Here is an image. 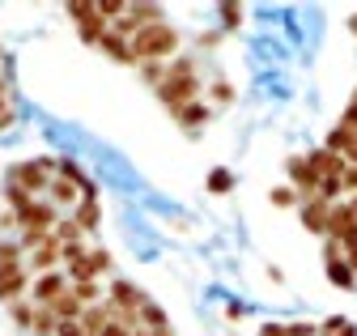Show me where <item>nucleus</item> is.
<instances>
[{
	"instance_id": "nucleus-7",
	"label": "nucleus",
	"mask_w": 357,
	"mask_h": 336,
	"mask_svg": "<svg viewBox=\"0 0 357 336\" xmlns=\"http://www.w3.org/2000/svg\"><path fill=\"white\" fill-rule=\"evenodd\" d=\"M60 251H64V243H60L56 234H47V238H43V243L30 251V268H34V273H56V264L64 260Z\"/></svg>"
},
{
	"instance_id": "nucleus-3",
	"label": "nucleus",
	"mask_w": 357,
	"mask_h": 336,
	"mask_svg": "<svg viewBox=\"0 0 357 336\" xmlns=\"http://www.w3.org/2000/svg\"><path fill=\"white\" fill-rule=\"evenodd\" d=\"M56 179V158H34V162H17L9 171V183L13 188H26L30 196L34 192H47Z\"/></svg>"
},
{
	"instance_id": "nucleus-18",
	"label": "nucleus",
	"mask_w": 357,
	"mask_h": 336,
	"mask_svg": "<svg viewBox=\"0 0 357 336\" xmlns=\"http://www.w3.org/2000/svg\"><path fill=\"white\" fill-rule=\"evenodd\" d=\"M56 328H60V319L47 307H34V319H30V332L34 336H56Z\"/></svg>"
},
{
	"instance_id": "nucleus-25",
	"label": "nucleus",
	"mask_w": 357,
	"mask_h": 336,
	"mask_svg": "<svg viewBox=\"0 0 357 336\" xmlns=\"http://www.w3.org/2000/svg\"><path fill=\"white\" fill-rule=\"evenodd\" d=\"M73 293H77L85 307H94V303L102 298V293H98V281H81V285H73Z\"/></svg>"
},
{
	"instance_id": "nucleus-21",
	"label": "nucleus",
	"mask_w": 357,
	"mask_h": 336,
	"mask_svg": "<svg viewBox=\"0 0 357 336\" xmlns=\"http://www.w3.org/2000/svg\"><path fill=\"white\" fill-rule=\"evenodd\" d=\"M208 115H213V111H208L204 102H192V107L178 111L174 119H178V123H188V128H200V123H208Z\"/></svg>"
},
{
	"instance_id": "nucleus-1",
	"label": "nucleus",
	"mask_w": 357,
	"mask_h": 336,
	"mask_svg": "<svg viewBox=\"0 0 357 336\" xmlns=\"http://www.w3.org/2000/svg\"><path fill=\"white\" fill-rule=\"evenodd\" d=\"M153 94H158V102H162L170 115H178L183 107H192V102H196V94H200L196 60H170V64H166V81H162Z\"/></svg>"
},
{
	"instance_id": "nucleus-8",
	"label": "nucleus",
	"mask_w": 357,
	"mask_h": 336,
	"mask_svg": "<svg viewBox=\"0 0 357 336\" xmlns=\"http://www.w3.org/2000/svg\"><path fill=\"white\" fill-rule=\"evenodd\" d=\"M289 179H294V192H298V196H306V200L319 196V175L310 171L306 158H289Z\"/></svg>"
},
{
	"instance_id": "nucleus-6",
	"label": "nucleus",
	"mask_w": 357,
	"mask_h": 336,
	"mask_svg": "<svg viewBox=\"0 0 357 336\" xmlns=\"http://www.w3.org/2000/svg\"><path fill=\"white\" fill-rule=\"evenodd\" d=\"M64 289H68V281H64L60 273H38V277L30 281V303H34V307H52Z\"/></svg>"
},
{
	"instance_id": "nucleus-33",
	"label": "nucleus",
	"mask_w": 357,
	"mask_h": 336,
	"mask_svg": "<svg viewBox=\"0 0 357 336\" xmlns=\"http://www.w3.org/2000/svg\"><path fill=\"white\" fill-rule=\"evenodd\" d=\"M221 22H226V30H238V22H243V9H238V5H221Z\"/></svg>"
},
{
	"instance_id": "nucleus-29",
	"label": "nucleus",
	"mask_w": 357,
	"mask_h": 336,
	"mask_svg": "<svg viewBox=\"0 0 357 336\" xmlns=\"http://www.w3.org/2000/svg\"><path fill=\"white\" fill-rule=\"evenodd\" d=\"M141 77H145V81H149V86L158 90V86H162V81H166V64H162V60H153V64H141Z\"/></svg>"
},
{
	"instance_id": "nucleus-44",
	"label": "nucleus",
	"mask_w": 357,
	"mask_h": 336,
	"mask_svg": "<svg viewBox=\"0 0 357 336\" xmlns=\"http://www.w3.org/2000/svg\"><path fill=\"white\" fill-rule=\"evenodd\" d=\"M349 208H353V217H357V196H353V200H349Z\"/></svg>"
},
{
	"instance_id": "nucleus-23",
	"label": "nucleus",
	"mask_w": 357,
	"mask_h": 336,
	"mask_svg": "<svg viewBox=\"0 0 357 336\" xmlns=\"http://www.w3.org/2000/svg\"><path fill=\"white\" fill-rule=\"evenodd\" d=\"M0 268H26L22 264V243H0Z\"/></svg>"
},
{
	"instance_id": "nucleus-26",
	"label": "nucleus",
	"mask_w": 357,
	"mask_h": 336,
	"mask_svg": "<svg viewBox=\"0 0 357 336\" xmlns=\"http://www.w3.org/2000/svg\"><path fill=\"white\" fill-rule=\"evenodd\" d=\"M230 188H234V175H230V171H213V175H208V192H217V196H226Z\"/></svg>"
},
{
	"instance_id": "nucleus-27",
	"label": "nucleus",
	"mask_w": 357,
	"mask_h": 336,
	"mask_svg": "<svg viewBox=\"0 0 357 336\" xmlns=\"http://www.w3.org/2000/svg\"><path fill=\"white\" fill-rule=\"evenodd\" d=\"M324 260H328V264H344V260H349V251H344L340 238H328V243H324Z\"/></svg>"
},
{
	"instance_id": "nucleus-14",
	"label": "nucleus",
	"mask_w": 357,
	"mask_h": 336,
	"mask_svg": "<svg viewBox=\"0 0 357 336\" xmlns=\"http://www.w3.org/2000/svg\"><path fill=\"white\" fill-rule=\"evenodd\" d=\"M115 319V311H111V303H94V307H85V315H81V328H85V336H102V328Z\"/></svg>"
},
{
	"instance_id": "nucleus-39",
	"label": "nucleus",
	"mask_w": 357,
	"mask_h": 336,
	"mask_svg": "<svg viewBox=\"0 0 357 336\" xmlns=\"http://www.w3.org/2000/svg\"><path fill=\"white\" fill-rule=\"evenodd\" d=\"M13 123H17V111H13V107H9V111H0V132H9Z\"/></svg>"
},
{
	"instance_id": "nucleus-46",
	"label": "nucleus",
	"mask_w": 357,
	"mask_h": 336,
	"mask_svg": "<svg viewBox=\"0 0 357 336\" xmlns=\"http://www.w3.org/2000/svg\"><path fill=\"white\" fill-rule=\"evenodd\" d=\"M349 26H353V34H357V17H349Z\"/></svg>"
},
{
	"instance_id": "nucleus-11",
	"label": "nucleus",
	"mask_w": 357,
	"mask_h": 336,
	"mask_svg": "<svg viewBox=\"0 0 357 336\" xmlns=\"http://www.w3.org/2000/svg\"><path fill=\"white\" fill-rule=\"evenodd\" d=\"M26 289H30L26 268H0V303H17Z\"/></svg>"
},
{
	"instance_id": "nucleus-31",
	"label": "nucleus",
	"mask_w": 357,
	"mask_h": 336,
	"mask_svg": "<svg viewBox=\"0 0 357 336\" xmlns=\"http://www.w3.org/2000/svg\"><path fill=\"white\" fill-rule=\"evenodd\" d=\"M89 260H94V268H98V277H102V273H111V264H115L107 247H94V251H89Z\"/></svg>"
},
{
	"instance_id": "nucleus-24",
	"label": "nucleus",
	"mask_w": 357,
	"mask_h": 336,
	"mask_svg": "<svg viewBox=\"0 0 357 336\" xmlns=\"http://www.w3.org/2000/svg\"><path fill=\"white\" fill-rule=\"evenodd\" d=\"M5 200H9V208H13V217L22 213V208H26V204H34V196H30L26 188H13V183H9V192H5Z\"/></svg>"
},
{
	"instance_id": "nucleus-19",
	"label": "nucleus",
	"mask_w": 357,
	"mask_h": 336,
	"mask_svg": "<svg viewBox=\"0 0 357 336\" xmlns=\"http://www.w3.org/2000/svg\"><path fill=\"white\" fill-rule=\"evenodd\" d=\"M68 277H73V285H81V281H94V277H98L94 260H89V251H85V256H77V260H68Z\"/></svg>"
},
{
	"instance_id": "nucleus-30",
	"label": "nucleus",
	"mask_w": 357,
	"mask_h": 336,
	"mask_svg": "<svg viewBox=\"0 0 357 336\" xmlns=\"http://www.w3.org/2000/svg\"><path fill=\"white\" fill-rule=\"evenodd\" d=\"M268 200H273L277 208H289V204H298V192L294 188H273V192H268Z\"/></svg>"
},
{
	"instance_id": "nucleus-17",
	"label": "nucleus",
	"mask_w": 357,
	"mask_h": 336,
	"mask_svg": "<svg viewBox=\"0 0 357 336\" xmlns=\"http://www.w3.org/2000/svg\"><path fill=\"white\" fill-rule=\"evenodd\" d=\"M47 192H52V204H56V208H68V204L77 208V200H85V196H77V188H73V183H64V179H52V188H47Z\"/></svg>"
},
{
	"instance_id": "nucleus-4",
	"label": "nucleus",
	"mask_w": 357,
	"mask_h": 336,
	"mask_svg": "<svg viewBox=\"0 0 357 336\" xmlns=\"http://www.w3.org/2000/svg\"><path fill=\"white\" fill-rule=\"evenodd\" d=\"M68 17L77 22V34L85 38V43H102V34L111 30L107 17H102V9L98 5H85V0H81V5H68Z\"/></svg>"
},
{
	"instance_id": "nucleus-45",
	"label": "nucleus",
	"mask_w": 357,
	"mask_h": 336,
	"mask_svg": "<svg viewBox=\"0 0 357 336\" xmlns=\"http://www.w3.org/2000/svg\"><path fill=\"white\" fill-rule=\"evenodd\" d=\"M5 90H9V86H5V77H0V98H5Z\"/></svg>"
},
{
	"instance_id": "nucleus-22",
	"label": "nucleus",
	"mask_w": 357,
	"mask_h": 336,
	"mask_svg": "<svg viewBox=\"0 0 357 336\" xmlns=\"http://www.w3.org/2000/svg\"><path fill=\"white\" fill-rule=\"evenodd\" d=\"M328 281H332L336 289H353V285H357V277H353L349 264H328Z\"/></svg>"
},
{
	"instance_id": "nucleus-37",
	"label": "nucleus",
	"mask_w": 357,
	"mask_h": 336,
	"mask_svg": "<svg viewBox=\"0 0 357 336\" xmlns=\"http://www.w3.org/2000/svg\"><path fill=\"white\" fill-rule=\"evenodd\" d=\"M102 336H137V332H132V328H123L119 319H111V323L102 328Z\"/></svg>"
},
{
	"instance_id": "nucleus-38",
	"label": "nucleus",
	"mask_w": 357,
	"mask_h": 336,
	"mask_svg": "<svg viewBox=\"0 0 357 336\" xmlns=\"http://www.w3.org/2000/svg\"><path fill=\"white\" fill-rule=\"evenodd\" d=\"M56 336H85V328H81V319H73V323H60Z\"/></svg>"
},
{
	"instance_id": "nucleus-41",
	"label": "nucleus",
	"mask_w": 357,
	"mask_h": 336,
	"mask_svg": "<svg viewBox=\"0 0 357 336\" xmlns=\"http://www.w3.org/2000/svg\"><path fill=\"white\" fill-rule=\"evenodd\" d=\"M141 336H174V332H170V323H166V328H153V332H141Z\"/></svg>"
},
{
	"instance_id": "nucleus-20",
	"label": "nucleus",
	"mask_w": 357,
	"mask_h": 336,
	"mask_svg": "<svg viewBox=\"0 0 357 336\" xmlns=\"http://www.w3.org/2000/svg\"><path fill=\"white\" fill-rule=\"evenodd\" d=\"M153 328H166V311L153 298H145L141 303V332H153Z\"/></svg>"
},
{
	"instance_id": "nucleus-5",
	"label": "nucleus",
	"mask_w": 357,
	"mask_h": 336,
	"mask_svg": "<svg viewBox=\"0 0 357 336\" xmlns=\"http://www.w3.org/2000/svg\"><path fill=\"white\" fill-rule=\"evenodd\" d=\"M17 226L22 230H56L60 226V213H56L52 200H34V204H26L22 213H17Z\"/></svg>"
},
{
	"instance_id": "nucleus-40",
	"label": "nucleus",
	"mask_w": 357,
	"mask_h": 336,
	"mask_svg": "<svg viewBox=\"0 0 357 336\" xmlns=\"http://www.w3.org/2000/svg\"><path fill=\"white\" fill-rule=\"evenodd\" d=\"M259 336H285V323H268V328H264Z\"/></svg>"
},
{
	"instance_id": "nucleus-10",
	"label": "nucleus",
	"mask_w": 357,
	"mask_h": 336,
	"mask_svg": "<svg viewBox=\"0 0 357 336\" xmlns=\"http://www.w3.org/2000/svg\"><path fill=\"white\" fill-rule=\"evenodd\" d=\"M107 303L115 307V311H141V303H145V293L132 285V281H111V293H107Z\"/></svg>"
},
{
	"instance_id": "nucleus-12",
	"label": "nucleus",
	"mask_w": 357,
	"mask_h": 336,
	"mask_svg": "<svg viewBox=\"0 0 357 336\" xmlns=\"http://www.w3.org/2000/svg\"><path fill=\"white\" fill-rule=\"evenodd\" d=\"M306 162H310V171H315L319 179H340V175H344V166H349L340 153H328V149H315Z\"/></svg>"
},
{
	"instance_id": "nucleus-15",
	"label": "nucleus",
	"mask_w": 357,
	"mask_h": 336,
	"mask_svg": "<svg viewBox=\"0 0 357 336\" xmlns=\"http://www.w3.org/2000/svg\"><path fill=\"white\" fill-rule=\"evenodd\" d=\"M68 222H73L81 234H89V230L102 222V204H98V200H81V204L73 208V217H68Z\"/></svg>"
},
{
	"instance_id": "nucleus-42",
	"label": "nucleus",
	"mask_w": 357,
	"mask_h": 336,
	"mask_svg": "<svg viewBox=\"0 0 357 336\" xmlns=\"http://www.w3.org/2000/svg\"><path fill=\"white\" fill-rule=\"evenodd\" d=\"M349 268H353V277H357V251H349V260H344Z\"/></svg>"
},
{
	"instance_id": "nucleus-43",
	"label": "nucleus",
	"mask_w": 357,
	"mask_h": 336,
	"mask_svg": "<svg viewBox=\"0 0 357 336\" xmlns=\"http://www.w3.org/2000/svg\"><path fill=\"white\" fill-rule=\"evenodd\" d=\"M336 336H357V328H353V323H344V328H340Z\"/></svg>"
},
{
	"instance_id": "nucleus-34",
	"label": "nucleus",
	"mask_w": 357,
	"mask_h": 336,
	"mask_svg": "<svg viewBox=\"0 0 357 336\" xmlns=\"http://www.w3.org/2000/svg\"><path fill=\"white\" fill-rule=\"evenodd\" d=\"M340 188H344L349 196H357V162H353V166H344V175H340Z\"/></svg>"
},
{
	"instance_id": "nucleus-9",
	"label": "nucleus",
	"mask_w": 357,
	"mask_h": 336,
	"mask_svg": "<svg viewBox=\"0 0 357 336\" xmlns=\"http://www.w3.org/2000/svg\"><path fill=\"white\" fill-rule=\"evenodd\" d=\"M328 217H332V204L328 200H302V226L310 230V234H324L328 238Z\"/></svg>"
},
{
	"instance_id": "nucleus-13",
	"label": "nucleus",
	"mask_w": 357,
	"mask_h": 336,
	"mask_svg": "<svg viewBox=\"0 0 357 336\" xmlns=\"http://www.w3.org/2000/svg\"><path fill=\"white\" fill-rule=\"evenodd\" d=\"M47 311H52V315H56L60 323H73V319H81V315H85V303L77 298V293H73V285H68V289L60 293V298H56V303H52Z\"/></svg>"
},
{
	"instance_id": "nucleus-16",
	"label": "nucleus",
	"mask_w": 357,
	"mask_h": 336,
	"mask_svg": "<svg viewBox=\"0 0 357 336\" xmlns=\"http://www.w3.org/2000/svg\"><path fill=\"white\" fill-rule=\"evenodd\" d=\"M98 47H102L115 64H137V56H132V43H128V38H119V34H111V30L102 34V43H98Z\"/></svg>"
},
{
	"instance_id": "nucleus-35",
	"label": "nucleus",
	"mask_w": 357,
	"mask_h": 336,
	"mask_svg": "<svg viewBox=\"0 0 357 336\" xmlns=\"http://www.w3.org/2000/svg\"><path fill=\"white\" fill-rule=\"evenodd\" d=\"M340 128H357V90H353V102H349L344 115H340Z\"/></svg>"
},
{
	"instance_id": "nucleus-32",
	"label": "nucleus",
	"mask_w": 357,
	"mask_h": 336,
	"mask_svg": "<svg viewBox=\"0 0 357 336\" xmlns=\"http://www.w3.org/2000/svg\"><path fill=\"white\" fill-rule=\"evenodd\" d=\"M208 94H213L221 107H226V102H234V86H230V81H217V86H208Z\"/></svg>"
},
{
	"instance_id": "nucleus-36",
	"label": "nucleus",
	"mask_w": 357,
	"mask_h": 336,
	"mask_svg": "<svg viewBox=\"0 0 357 336\" xmlns=\"http://www.w3.org/2000/svg\"><path fill=\"white\" fill-rule=\"evenodd\" d=\"M285 336H319L315 323H285Z\"/></svg>"
},
{
	"instance_id": "nucleus-2",
	"label": "nucleus",
	"mask_w": 357,
	"mask_h": 336,
	"mask_svg": "<svg viewBox=\"0 0 357 336\" xmlns=\"http://www.w3.org/2000/svg\"><path fill=\"white\" fill-rule=\"evenodd\" d=\"M178 52V30L166 26V22H149L137 38H132V56L137 64H153V60H166Z\"/></svg>"
},
{
	"instance_id": "nucleus-28",
	"label": "nucleus",
	"mask_w": 357,
	"mask_h": 336,
	"mask_svg": "<svg viewBox=\"0 0 357 336\" xmlns=\"http://www.w3.org/2000/svg\"><path fill=\"white\" fill-rule=\"evenodd\" d=\"M9 315L22 323V328H30V319H34V303H26V298H17V303H9Z\"/></svg>"
}]
</instances>
